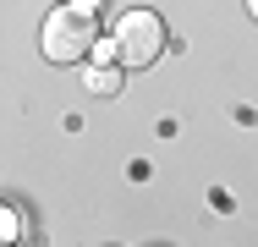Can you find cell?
I'll list each match as a JSON object with an SVG mask.
<instances>
[{"mask_svg":"<svg viewBox=\"0 0 258 247\" xmlns=\"http://www.w3.org/2000/svg\"><path fill=\"white\" fill-rule=\"evenodd\" d=\"M247 11H253V22H258V0H247Z\"/></svg>","mask_w":258,"mask_h":247,"instance_id":"8992f818","label":"cell"},{"mask_svg":"<svg viewBox=\"0 0 258 247\" xmlns=\"http://www.w3.org/2000/svg\"><path fill=\"white\" fill-rule=\"evenodd\" d=\"M72 6H88V11H94V6H99V0H72Z\"/></svg>","mask_w":258,"mask_h":247,"instance_id":"5b68a950","label":"cell"},{"mask_svg":"<svg viewBox=\"0 0 258 247\" xmlns=\"http://www.w3.org/2000/svg\"><path fill=\"white\" fill-rule=\"evenodd\" d=\"M159 55H165V22L154 11H126L115 22V66L143 72V66H154Z\"/></svg>","mask_w":258,"mask_h":247,"instance_id":"7a4b0ae2","label":"cell"},{"mask_svg":"<svg viewBox=\"0 0 258 247\" xmlns=\"http://www.w3.org/2000/svg\"><path fill=\"white\" fill-rule=\"evenodd\" d=\"M33 231H28V220L11 209V203H0V247H17V242H28Z\"/></svg>","mask_w":258,"mask_h":247,"instance_id":"3957f363","label":"cell"},{"mask_svg":"<svg viewBox=\"0 0 258 247\" xmlns=\"http://www.w3.org/2000/svg\"><path fill=\"white\" fill-rule=\"evenodd\" d=\"M88 88L99 99H110L115 88H121V66H94V77H88Z\"/></svg>","mask_w":258,"mask_h":247,"instance_id":"277c9868","label":"cell"},{"mask_svg":"<svg viewBox=\"0 0 258 247\" xmlns=\"http://www.w3.org/2000/svg\"><path fill=\"white\" fill-rule=\"evenodd\" d=\"M94 44H99V22H94L88 6H60L39 28V49L55 66H77L83 55H94Z\"/></svg>","mask_w":258,"mask_h":247,"instance_id":"6da1fadb","label":"cell"}]
</instances>
